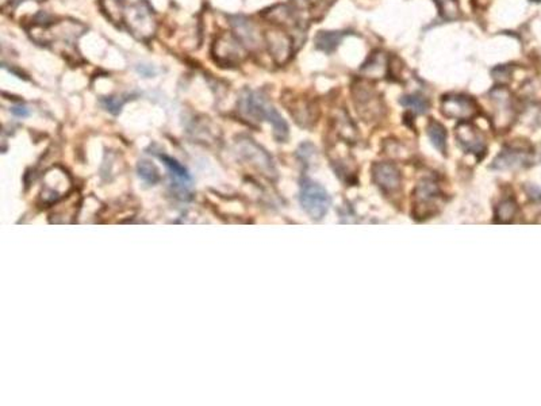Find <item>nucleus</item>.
<instances>
[{"label":"nucleus","instance_id":"ddd939ff","mask_svg":"<svg viewBox=\"0 0 541 406\" xmlns=\"http://www.w3.org/2000/svg\"><path fill=\"white\" fill-rule=\"evenodd\" d=\"M492 102L494 103V126L500 131H506L514 121V107L511 103L510 94L505 88H496L490 94Z\"/></svg>","mask_w":541,"mask_h":406},{"label":"nucleus","instance_id":"4be33fe9","mask_svg":"<svg viewBox=\"0 0 541 406\" xmlns=\"http://www.w3.org/2000/svg\"><path fill=\"white\" fill-rule=\"evenodd\" d=\"M518 204L513 197L502 198L500 202L496 206V222L498 224H510L518 215Z\"/></svg>","mask_w":541,"mask_h":406},{"label":"nucleus","instance_id":"f257e3e1","mask_svg":"<svg viewBox=\"0 0 541 406\" xmlns=\"http://www.w3.org/2000/svg\"><path fill=\"white\" fill-rule=\"evenodd\" d=\"M85 32L83 25L74 21H61L57 23H37L32 30V37L42 45L52 46L64 56L76 57V42Z\"/></svg>","mask_w":541,"mask_h":406},{"label":"nucleus","instance_id":"39448f33","mask_svg":"<svg viewBox=\"0 0 541 406\" xmlns=\"http://www.w3.org/2000/svg\"><path fill=\"white\" fill-rule=\"evenodd\" d=\"M299 202L311 220L321 221L331 209L332 198L321 184L305 178L300 182Z\"/></svg>","mask_w":541,"mask_h":406},{"label":"nucleus","instance_id":"4468645a","mask_svg":"<svg viewBox=\"0 0 541 406\" xmlns=\"http://www.w3.org/2000/svg\"><path fill=\"white\" fill-rule=\"evenodd\" d=\"M328 153L337 178L346 186L357 183V165L355 159L349 153H342L337 145H332Z\"/></svg>","mask_w":541,"mask_h":406},{"label":"nucleus","instance_id":"aec40b11","mask_svg":"<svg viewBox=\"0 0 541 406\" xmlns=\"http://www.w3.org/2000/svg\"><path fill=\"white\" fill-rule=\"evenodd\" d=\"M386 71H387V58L386 54L380 50L374 52L360 70V72L366 78H373V79L383 78L386 75Z\"/></svg>","mask_w":541,"mask_h":406},{"label":"nucleus","instance_id":"9d476101","mask_svg":"<svg viewBox=\"0 0 541 406\" xmlns=\"http://www.w3.org/2000/svg\"><path fill=\"white\" fill-rule=\"evenodd\" d=\"M441 113L450 120L468 121L478 116L479 106L471 96L461 94L444 95L441 99Z\"/></svg>","mask_w":541,"mask_h":406},{"label":"nucleus","instance_id":"dca6fc26","mask_svg":"<svg viewBox=\"0 0 541 406\" xmlns=\"http://www.w3.org/2000/svg\"><path fill=\"white\" fill-rule=\"evenodd\" d=\"M240 145H241V153L245 156V159L250 164H253L263 175L268 178L276 176V169L271 156L261 147L253 142V140H244L240 142Z\"/></svg>","mask_w":541,"mask_h":406},{"label":"nucleus","instance_id":"7c9ffc66","mask_svg":"<svg viewBox=\"0 0 541 406\" xmlns=\"http://www.w3.org/2000/svg\"><path fill=\"white\" fill-rule=\"evenodd\" d=\"M12 114H15L16 117H27L29 116V109L25 106H16L11 109Z\"/></svg>","mask_w":541,"mask_h":406},{"label":"nucleus","instance_id":"f8f14e48","mask_svg":"<svg viewBox=\"0 0 541 406\" xmlns=\"http://www.w3.org/2000/svg\"><path fill=\"white\" fill-rule=\"evenodd\" d=\"M532 162V151L527 147H506L492 164V169L513 171L528 167Z\"/></svg>","mask_w":541,"mask_h":406},{"label":"nucleus","instance_id":"9b49d317","mask_svg":"<svg viewBox=\"0 0 541 406\" xmlns=\"http://www.w3.org/2000/svg\"><path fill=\"white\" fill-rule=\"evenodd\" d=\"M283 105L300 127L310 129L318 121V106L305 96H283Z\"/></svg>","mask_w":541,"mask_h":406},{"label":"nucleus","instance_id":"2f4dec72","mask_svg":"<svg viewBox=\"0 0 541 406\" xmlns=\"http://www.w3.org/2000/svg\"><path fill=\"white\" fill-rule=\"evenodd\" d=\"M294 1V4L298 7V8H303V7H306V4H307V0H292Z\"/></svg>","mask_w":541,"mask_h":406},{"label":"nucleus","instance_id":"7ed1b4c3","mask_svg":"<svg viewBox=\"0 0 541 406\" xmlns=\"http://www.w3.org/2000/svg\"><path fill=\"white\" fill-rule=\"evenodd\" d=\"M445 203L441 184L433 178H423L417 183L412 194V217L426 221L436 217Z\"/></svg>","mask_w":541,"mask_h":406},{"label":"nucleus","instance_id":"cd10ccee","mask_svg":"<svg viewBox=\"0 0 541 406\" xmlns=\"http://www.w3.org/2000/svg\"><path fill=\"white\" fill-rule=\"evenodd\" d=\"M268 14L271 21H274V23H280L285 26L292 25V12L286 6H278L272 8V11H268Z\"/></svg>","mask_w":541,"mask_h":406},{"label":"nucleus","instance_id":"f3484780","mask_svg":"<svg viewBox=\"0 0 541 406\" xmlns=\"http://www.w3.org/2000/svg\"><path fill=\"white\" fill-rule=\"evenodd\" d=\"M269 53L276 64L283 65L290 60L292 54L291 37L280 30H269L264 36Z\"/></svg>","mask_w":541,"mask_h":406},{"label":"nucleus","instance_id":"c756f323","mask_svg":"<svg viewBox=\"0 0 541 406\" xmlns=\"http://www.w3.org/2000/svg\"><path fill=\"white\" fill-rule=\"evenodd\" d=\"M298 155L302 159V162H309L311 158L316 156V148L311 144H302L300 148L298 149Z\"/></svg>","mask_w":541,"mask_h":406},{"label":"nucleus","instance_id":"bb28decb","mask_svg":"<svg viewBox=\"0 0 541 406\" xmlns=\"http://www.w3.org/2000/svg\"><path fill=\"white\" fill-rule=\"evenodd\" d=\"M401 105L405 106V107H408V109H410V110H413L416 114H423V113H426V111L429 110V107H430L429 100H428L425 96L418 95V94L402 96Z\"/></svg>","mask_w":541,"mask_h":406},{"label":"nucleus","instance_id":"393cba45","mask_svg":"<svg viewBox=\"0 0 541 406\" xmlns=\"http://www.w3.org/2000/svg\"><path fill=\"white\" fill-rule=\"evenodd\" d=\"M137 172H138L140 178L144 182H146L148 184H156L162 179L157 167L153 162H148V160H141V162H138Z\"/></svg>","mask_w":541,"mask_h":406},{"label":"nucleus","instance_id":"c85d7f7f","mask_svg":"<svg viewBox=\"0 0 541 406\" xmlns=\"http://www.w3.org/2000/svg\"><path fill=\"white\" fill-rule=\"evenodd\" d=\"M126 100L127 99L124 96H110V98H104L102 100V103L106 110H109L113 114H118L121 111V109L124 107Z\"/></svg>","mask_w":541,"mask_h":406},{"label":"nucleus","instance_id":"5701e85b","mask_svg":"<svg viewBox=\"0 0 541 406\" xmlns=\"http://www.w3.org/2000/svg\"><path fill=\"white\" fill-rule=\"evenodd\" d=\"M100 10L113 22L121 23L125 19V0H99Z\"/></svg>","mask_w":541,"mask_h":406},{"label":"nucleus","instance_id":"a211bd4d","mask_svg":"<svg viewBox=\"0 0 541 406\" xmlns=\"http://www.w3.org/2000/svg\"><path fill=\"white\" fill-rule=\"evenodd\" d=\"M332 125H333L334 131L337 134V137L342 141V142H356L359 138V133H357V127L355 126V123L351 120V117L346 114L345 110L338 109L332 118Z\"/></svg>","mask_w":541,"mask_h":406},{"label":"nucleus","instance_id":"b1692460","mask_svg":"<svg viewBox=\"0 0 541 406\" xmlns=\"http://www.w3.org/2000/svg\"><path fill=\"white\" fill-rule=\"evenodd\" d=\"M342 37H344V33H341V32H320L316 36V47L322 52L332 53L340 45Z\"/></svg>","mask_w":541,"mask_h":406},{"label":"nucleus","instance_id":"f03ea898","mask_svg":"<svg viewBox=\"0 0 541 406\" xmlns=\"http://www.w3.org/2000/svg\"><path fill=\"white\" fill-rule=\"evenodd\" d=\"M239 110L245 118L250 121H268L274 127V136L279 142H285L289 138V125L278 110L268 102V99L260 92L245 89L241 94L239 102Z\"/></svg>","mask_w":541,"mask_h":406},{"label":"nucleus","instance_id":"1a4fd4ad","mask_svg":"<svg viewBox=\"0 0 541 406\" xmlns=\"http://www.w3.org/2000/svg\"><path fill=\"white\" fill-rule=\"evenodd\" d=\"M455 136L459 147L476 159H483L487 152V138L485 133L476 125L471 122L461 121L455 127Z\"/></svg>","mask_w":541,"mask_h":406},{"label":"nucleus","instance_id":"2eb2a0df","mask_svg":"<svg viewBox=\"0 0 541 406\" xmlns=\"http://www.w3.org/2000/svg\"><path fill=\"white\" fill-rule=\"evenodd\" d=\"M159 159L167 167L175 191L180 194L181 200H190L191 198L190 189H191L192 180H191V176L187 172V169L176 159L169 158L167 155H159Z\"/></svg>","mask_w":541,"mask_h":406},{"label":"nucleus","instance_id":"6e6552de","mask_svg":"<svg viewBox=\"0 0 541 406\" xmlns=\"http://www.w3.org/2000/svg\"><path fill=\"white\" fill-rule=\"evenodd\" d=\"M212 56L215 63L222 67H236L245 60L247 52L244 43L230 33L221 34L212 45Z\"/></svg>","mask_w":541,"mask_h":406},{"label":"nucleus","instance_id":"412c9836","mask_svg":"<svg viewBox=\"0 0 541 406\" xmlns=\"http://www.w3.org/2000/svg\"><path fill=\"white\" fill-rule=\"evenodd\" d=\"M426 133H428V137H429L432 145H433L441 155L445 156V155H447V149H448V145H447L448 133H447L445 126L439 121L430 120L429 123H428V126H426Z\"/></svg>","mask_w":541,"mask_h":406},{"label":"nucleus","instance_id":"0eeeda50","mask_svg":"<svg viewBox=\"0 0 541 406\" xmlns=\"http://www.w3.org/2000/svg\"><path fill=\"white\" fill-rule=\"evenodd\" d=\"M371 176L376 187L387 198H401L404 191L402 172L397 164L390 162H376L371 167Z\"/></svg>","mask_w":541,"mask_h":406},{"label":"nucleus","instance_id":"423d86ee","mask_svg":"<svg viewBox=\"0 0 541 406\" xmlns=\"http://www.w3.org/2000/svg\"><path fill=\"white\" fill-rule=\"evenodd\" d=\"M125 21L130 33L138 40L152 39L157 29L156 15L146 0L131 4L125 12Z\"/></svg>","mask_w":541,"mask_h":406},{"label":"nucleus","instance_id":"a878e982","mask_svg":"<svg viewBox=\"0 0 541 406\" xmlns=\"http://www.w3.org/2000/svg\"><path fill=\"white\" fill-rule=\"evenodd\" d=\"M440 15L445 21H456L461 18V10L459 6L458 0H434Z\"/></svg>","mask_w":541,"mask_h":406},{"label":"nucleus","instance_id":"20e7f679","mask_svg":"<svg viewBox=\"0 0 541 406\" xmlns=\"http://www.w3.org/2000/svg\"><path fill=\"white\" fill-rule=\"evenodd\" d=\"M352 99L359 117L366 123H376L384 118L386 106L380 94L366 81H356L352 85Z\"/></svg>","mask_w":541,"mask_h":406},{"label":"nucleus","instance_id":"473e14b6","mask_svg":"<svg viewBox=\"0 0 541 406\" xmlns=\"http://www.w3.org/2000/svg\"><path fill=\"white\" fill-rule=\"evenodd\" d=\"M536 1H541V0H536Z\"/></svg>","mask_w":541,"mask_h":406},{"label":"nucleus","instance_id":"6ab92c4d","mask_svg":"<svg viewBox=\"0 0 541 406\" xmlns=\"http://www.w3.org/2000/svg\"><path fill=\"white\" fill-rule=\"evenodd\" d=\"M232 25L236 30L237 39L241 41L244 45H248L250 47L257 46L258 43V34L254 28V25L245 19L244 17H234L232 18Z\"/></svg>","mask_w":541,"mask_h":406}]
</instances>
